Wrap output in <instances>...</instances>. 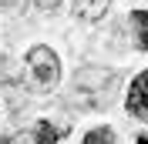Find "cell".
<instances>
[{
  "label": "cell",
  "mask_w": 148,
  "mask_h": 144,
  "mask_svg": "<svg viewBox=\"0 0 148 144\" xmlns=\"http://www.w3.org/2000/svg\"><path fill=\"white\" fill-rule=\"evenodd\" d=\"M114 84H118L114 74H104L101 67H84L81 74H74V104H81V107H101V104L111 101L108 90Z\"/></svg>",
  "instance_id": "6da1fadb"
},
{
  "label": "cell",
  "mask_w": 148,
  "mask_h": 144,
  "mask_svg": "<svg viewBox=\"0 0 148 144\" xmlns=\"http://www.w3.org/2000/svg\"><path fill=\"white\" fill-rule=\"evenodd\" d=\"M24 64H27V81L37 94H47V90L57 87V81H61V60H57V54L51 47H44V44L30 47Z\"/></svg>",
  "instance_id": "7a4b0ae2"
},
{
  "label": "cell",
  "mask_w": 148,
  "mask_h": 144,
  "mask_svg": "<svg viewBox=\"0 0 148 144\" xmlns=\"http://www.w3.org/2000/svg\"><path fill=\"white\" fill-rule=\"evenodd\" d=\"M125 107L135 117H148V71H141L138 77L131 81V90H128V97H125Z\"/></svg>",
  "instance_id": "3957f363"
},
{
  "label": "cell",
  "mask_w": 148,
  "mask_h": 144,
  "mask_svg": "<svg viewBox=\"0 0 148 144\" xmlns=\"http://www.w3.org/2000/svg\"><path fill=\"white\" fill-rule=\"evenodd\" d=\"M111 0H74V14L81 20H101L108 14Z\"/></svg>",
  "instance_id": "277c9868"
},
{
  "label": "cell",
  "mask_w": 148,
  "mask_h": 144,
  "mask_svg": "<svg viewBox=\"0 0 148 144\" xmlns=\"http://www.w3.org/2000/svg\"><path fill=\"white\" fill-rule=\"evenodd\" d=\"M131 27L138 34V47L148 50V10H135V14H131Z\"/></svg>",
  "instance_id": "5b68a950"
},
{
  "label": "cell",
  "mask_w": 148,
  "mask_h": 144,
  "mask_svg": "<svg viewBox=\"0 0 148 144\" xmlns=\"http://www.w3.org/2000/svg\"><path fill=\"white\" fill-rule=\"evenodd\" d=\"M81 144H118V137H114V131H111V127H94V131H88V134H84Z\"/></svg>",
  "instance_id": "8992f818"
},
{
  "label": "cell",
  "mask_w": 148,
  "mask_h": 144,
  "mask_svg": "<svg viewBox=\"0 0 148 144\" xmlns=\"http://www.w3.org/2000/svg\"><path fill=\"white\" fill-rule=\"evenodd\" d=\"M37 144H54L57 137H61V131H57V127H51L47 124V121H40V124H37Z\"/></svg>",
  "instance_id": "52a82bcc"
},
{
  "label": "cell",
  "mask_w": 148,
  "mask_h": 144,
  "mask_svg": "<svg viewBox=\"0 0 148 144\" xmlns=\"http://www.w3.org/2000/svg\"><path fill=\"white\" fill-rule=\"evenodd\" d=\"M3 7H10V10H20V7H27V0H0Z\"/></svg>",
  "instance_id": "ba28073f"
},
{
  "label": "cell",
  "mask_w": 148,
  "mask_h": 144,
  "mask_svg": "<svg viewBox=\"0 0 148 144\" xmlns=\"http://www.w3.org/2000/svg\"><path fill=\"white\" fill-rule=\"evenodd\" d=\"M34 3H37V7H40V10H54L57 3H61V0H34Z\"/></svg>",
  "instance_id": "9c48e42d"
},
{
  "label": "cell",
  "mask_w": 148,
  "mask_h": 144,
  "mask_svg": "<svg viewBox=\"0 0 148 144\" xmlns=\"http://www.w3.org/2000/svg\"><path fill=\"white\" fill-rule=\"evenodd\" d=\"M0 144H20V141H14V137H0Z\"/></svg>",
  "instance_id": "30bf717a"
},
{
  "label": "cell",
  "mask_w": 148,
  "mask_h": 144,
  "mask_svg": "<svg viewBox=\"0 0 148 144\" xmlns=\"http://www.w3.org/2000/svg\"><path fill=\"white\" fill-rule=\"evenodd\" d=\"M138 144H148V134H138Z\"/></svg>",
  "instance_id": "8fae6325"
}]
</instances>
